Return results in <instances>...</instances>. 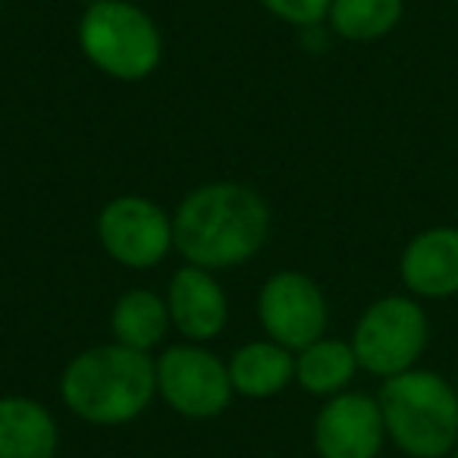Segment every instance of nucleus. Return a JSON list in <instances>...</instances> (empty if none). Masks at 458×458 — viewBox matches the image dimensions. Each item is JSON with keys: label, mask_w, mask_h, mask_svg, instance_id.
<instances>
[{"label": "nucleus", "mask_w": 458, "mask_h": 458, "mask_svg": "<svg viewBox=\"0 0 458 458\" xmlns=\"http://www.w3.org/2000/svg\"><path fill=\"white\" fill-rule=\"evenodd\" d=\"M60 430L32 395H0V458H57Z\"/></svg>", "instance_id": "obj_12"}, {"label": "nucleus", "mask_w": 458, "mask_h": 458, "mask_svg": "<svg viewBox=\"0 0 458 458\" xmlns=\"http://www.w3.org/2000/svg\"><path fill=\"white\" fill-rule=\"evenodd\" d=\"M0 4H4V0H0Z\"/></svg>", "instance_id": "obj_19"}, {"label": "nucleus", "mask_w": 458, "mask_h": 458, "mask_svg": "<svg viewBox=\"0 0 458 458\" xmlns=\"http://www.w3.org/2000/svg\"><path fill=\"white\" fill-rule=\"evenodd\" d=\"M233 389L245 399H270L295 383V352L274 339H255L233 352L226 361Z\"/></svg>", "instance_id": "obj_13"}, {"label": "nucleus", "mask_w": 458, "mask_h": 458, "mask_svg": "<svg viewBox=\"0 0 458 458\" xmlns=\"http://www.w3.org/2000/svg\"><path fill=\"white\" fill-rule=\"evenodd\" d=\"M455 4H458V0H455Z\"/></svg>", "instance_id": "obj_20"}, {"label": "nucleus", "mask_w": 458, "mask_h": 458, "mask_svg": "<svg viewBox=\"0 0 458 458\" xmlns=\"http://www.w3.org/2000/svg\"><path fill=\"white\" fill-rule=\"evenodd\" d=\"M386 437L408 458H445L458 445V389L437 370L411 368L377 393Z\"/></svg>", "instance_id": "obj_3"}, {"label": "nucleus", "mask_w": 458, "mask_h": 458, "mask_svg": "<svg viewBox=\"0 0 458 458\" xmlns=\"http://www.w3.org/2000/svg\"><path fill=\"white\" fill-rule=\"evenodd\" d=\"M154 370L157 395L176 414L191 420H210L223 414L236 393L229 368L201 343H179L164 349L154 361Z\"/></svg>", "instance_id": "obj_6"}, {"label": "nucleus", "mask_w": 458, "mask_h": 458, "mask_svg": "<svg viewBox=\"0 0 458 458\" xmlns=\"http://www.w3.org/2000/svg\"><path fill=\"white\" fill-rule=\"evenodd\" d=\"M258 320L267 339L289 352L318 343L330 320L324 289L301 270H280L267 276L258 293Z\"/></svg>", "instance_id": "obj_8"}, {"label": "nucleus", "mask_w": 458, "mask_h": 458, "mask_svg": "<svg viewBox=\"0 0 458 458\" xmlns=\"http://www.w3.org/2000/svg\"><path fill=\"white\" fill-rule=\"evenodd\" d=\"M358 370L361 368H358L355 349L345 339L320 336L318 343L295 352V383L320 399H333V395L345 393Z\"/></svg>", "instance_id": "obj_14"}, {"label": "nucleus", "mask_w": 458, "mask_h": 458, "mask_svg": "<svg viewBox=\"0 0 458 458\" xmlns=\"http://www.w3.org/2000/svg\"><path fill=\"white\" fill-rule=\"evenodd\" d=\"M270 208L251 185L204 182L173 214V249L185 264L229 270L251 261L267 245Z\"/></svg>", "instance_id": "obj_1"}, {"label": "nucleus", "mask_w": 458, "mask_h": 458, "mask_svg": "<svg viewBox=\"0 0 458 458\" xmlns=\"http://www.w3.org/2000/svg\"><path fill=\"white\" fill-rule=\"evenodd\" d=\"M405 13V0H333L330 29L345 41L386 38Z\"/></svg>", "instance_id": "obj_16"}, {"label": "nucleus", "mask_w": 458, "mask_h": 458, "mask_svg": "<svg viewBox=\"0 0 458 458\" xmlns=\"http://www.w3.org/2000/svg\"><path fill=\"white\" fill-rule=\"evenodd\" d=\"M261 7L295 29H318L330 16L333 0H261Z\"/></svg>", "instance_id": "obj_17"}, {"label": "nucleus", "mask_w": 458, "mask_h": 458, "mask_svg": "<svg viewBox=\"0 0 458 458\" xmlns=\"http://www.w3.org/2000/svg\"><path fill=\"white\" fill-rule=\"evenodd\" d=\"M449 458H458V445H455V452H452V455Z\"/></svg>", "instance_id": "obj_18"}, {"label": "nucleus", "mask_w": 458, "mask_h": 458, "mask_svg": "<svg viewBox=\"0 0 458 458\" xmlns=\"http://www.w3.org/2000/svg\"><path fill=\"white\" fill-rule=\"evenodd\" d=\"M95 229L110 261L129 270H151L173 251V216L145 195L110 198Z\"/></svg>", "instance_id": "obj_7"}, {"label": "nucleus", "mask_w": 458, "mask_h": 458, "mask_svg": "<svg viewBox=\"0 0 458 458\" xmlns=\"http://www.w3.org/2000/svg\"><path fill=\"white\" fill-rule=\"evenodd\" d=\"M170 324L185 343H210L223 333L229 320V301L214 270L182 264L166 286Z\"/></svg>", "instance_id": "obj_10"}, {"label": "nucleus", "mask_w": 458, "mask_h": 458, "mask_svg": "<svg viewBox=\"0 0 458 458\" xmlns=\"http://www.w3.org/2000/svg\"><path fill=\"white\" fill-rule=\"evenodd\" d=\"M311 443L318 458H377L386 443L380 402L355 389L327 399L314 418Z\"/></svg>", "instance_id": "obj_9"}, {"label": "nucleus", "mask_w": 458, "mask_h": 458, "mask_svg": "<svg viewBox=\"0 0 458 458\" xmlns=\"http://www.w3.org/2000/svg\"><path fill=\"white\" fill-rule=\"evenodd\" d=\"M157 395V370L148 352L120 343L91 345L72 355L60 374V399L79 420L123 427L145 414Z\"/></svg>", "instance_id": "obj_2"}, {"label": "nucleus", "mask_w": 458, "mask_h": 458, "mask_svg": "<svg viewBox=\"0 0 458 458\" xmlns=\"http://www.w3.org/2000/svg\"><path fill=\"white\" fill-rule=\"evenodd\" d=\"M399 276L414 299L458 295V229L430 226L405 245Z\"/></svg>", "instance_id": "obj_11"}, {"label": "nucleus", "mask_w": 458, "mask_h": 458, "mask_svg": "<svg viewBox=\"0 0 458 458\" xmlns=\"http://www.w3.org/2000/svg\"><path fill=\"white\" fill-rule=\"evenodd\" d=\"M430 339V320L414 295H383L364 308L352 333L358 368L374 377L405 374L420 361Z\"/></svg>", "instance_id": "obj_5"}, {"label": "nucleus", "mask_w": 458, "mask_h": 458, "mask_svg": "<svg viewBox=\"0 0 458 458\" xmlns=\"http://www.w3.org/2000/svg\"><path fill=\"white\" fill-rule=\"evenodd\" d=\"M170 327L166 299H160L151 289H129L116 299L114 311H110L114 343L129 345L135 352H151L154 345H160Z\"/></svg>", "instance_id": "obj_15"}, {"label": "nucleus", "mask_w": 458, "mask_h": 458, "mask_svg": "<svg viewBox=\"0 0 458 458\" xmlns=\"http://www.w3.org/2000/svg\"><path fill=\"white\" fill-rule=\"evenodd\" d=\"M79 47L98 72L141 82L164 60L157 22L132 0H95L79 20Z\"/></svg>", "instance_id": "obj_4"}]
</instances>
